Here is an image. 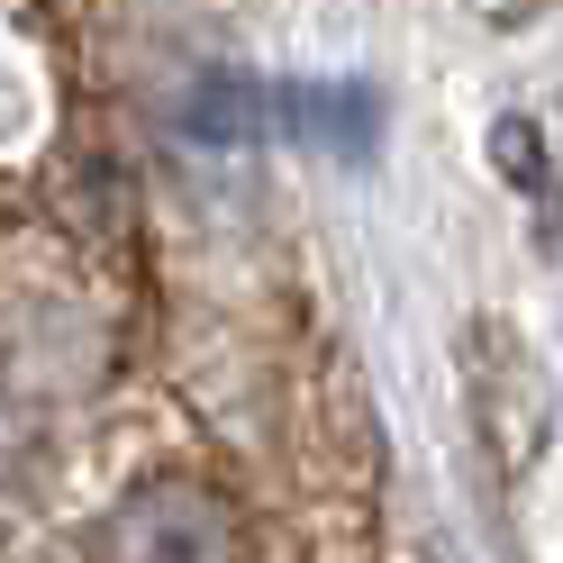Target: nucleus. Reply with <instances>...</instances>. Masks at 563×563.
I'll list each match as a JSON object with an SVG mask.
<instances>
[{
	"label": "nucleus",
	"mask_w": 563,
	"mask_h": 563,
	"mask_svg": "<svg viewBox=\"0 0 563 563\" xmlns=\"http://www.w3.org/2000/svg\"><path fill=\"white\" fill-rule=\"evenodd\" d=\"M473 418H482L500 464H527L545 445V373L527 355V336L500 328V319L473 328Z\"/></svg>",
	"instance_id": "nucleus-1"
}]
</instances>
